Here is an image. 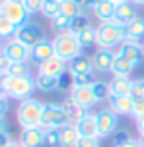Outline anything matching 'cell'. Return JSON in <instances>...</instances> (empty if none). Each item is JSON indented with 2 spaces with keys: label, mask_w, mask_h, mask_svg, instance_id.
Masks as SVG:
<instances>
[{
  "label": "cell",
  "mask_w": 144,
  "mask_h": 147,
  "mask_svg": "<svg viewBox=\"0 0 144 147\" xmlns=\"http://www.w3.org/2000/svg\"><path fill=\"white\" fill-rule=\"evenodd\" d=\"M39 14L51 22L55 16L61 14V0H45V2H43V6H41V12H39Z\"/></svg>",
  "instance_id": "obj_30"
},
{
  "label": "cell",
  "mask_w": 144,
  "mask_h": 147,
  "mask_svg": "<svg viewBox=\"0 0 144 147\" xmlns=\"http://www.w3.org/2000/svg\"><path fill=\"white\" fill-rule=\"evenodd\" d=\"M8 76H31V64L29 62H12Z\"/></svg>",
  "instance_id": "obj_35"
},
{
  "label": "cell",
  "mask_w": 144,
  "mask_h": 147,
  "mask_svg": "<svg viewBox=\"0 0 144 147\" xmlns=\"http://www.w3.org/2000/svg\"><path fill=\"white\" fill-rule=\"evenodd\" d=\"M14 39H18V41H20V43H23L25 47L33 49L37 43H41V41L45 39V35H43V29H41V25H39V23L27 22L25 25L18 27Z\"/></svg>",
  "instance_id": "obj_8"
},
{
  "label": "cell",
  "mask_w": 144,
  "mask_h": 147,
  "mask_svg": "<svg viewBox=\"0 0 144 147\" xmlns=\"http://www.w3.org/2000/svg\"><path fill=\"white\" fill-rule=\"evenodd\" d=\"M59 136H61V143L62 147H76L78 140H80V134L76 130L74 124H64L59 128Z\"/></svg>",
  "instance_id": "obj_22"
},
{
  "label": "cell",
  "mask_w": 144,
  "mask_h": 147,
  "mask_svg": "<svg viewBox=\"0 0 144 147\" xmlns=\"http://www.w3.org/2000/svg\"><path fill=\"white\" fill-rule=\"evenodd\" d=\"M8 112V99H0V118H4Z\"/></svg>",
  "instance_id": "obj_46"
},
{
  "label": "cell",
  "mask_w": 144,
  "mask_h": 147,
  "mask_svg": "<svg viewBox=\"0 0 144 147\" xmlns=\"http://www.w3.org/2000/svg\"><path fill=\"white\" fill-rule=\"evenodd\" d=\"M115 2L111 0H101L98 4V8L93 10V16L96 20H99V23H105V22H113V16H115Z\"/></svg>",
  "instance_id": "obj_24"
},
{
  "label": "cell",
  "mask_w": 144,
  "mask_h": 147,
  "mask_svg": "<svg viewBox=\"0 0 144 147\" xmlns=\"http://www.w3.org/2000/svg\"><path fill=\"white\" fill-rule=\"evenodd\" d=\"M68 124L66 114L62 105L59 103H45L43 107V116H41V128L43 130H51V128H61V126Z\"/></svg>",
  "instance_id": "obj_5"
},
{
  "label": "cell",
  "mask_w": 144,
  "mask_h": 147,
  "mask_svg": "<svg viewBox=\"0 0 144 147\" xmlns=\"http://www.w3.org/2000/svg\"><path fill=\"white\" fill-rule=\"evenodd\" d=\"M70 22H72V20H70L68 16L59 14L51 20V27L57 31V35H59V33H66V31H70Z\"/></svg>",
  "instance_id": "obj_33"
},
{
  "label": "cell",
  "mask_w": 144,
  "mask_h": 147,
  "mask_svg": "<svg viewBox=\"0 0 144 147\" xmlns=\"http://www.w3.org/2000/svg\"><path fill=\"white\" fill-rule=\"evenodd\" d=\"M132 81L130 78H113L111 83H109V89H111V95H130L132 91Z\"/></svg>",
  "instance_id": "obj_26"
},
{
  "label": "cell",
  "mask_w": 144,
  "mask_h": 147,
  "mask_svg": "<svg viewBox=\"0 0 144 147\" xmlns=\"http://www.w3.org/2000/svg\"><path fill=\"white\" fill-rule=\"evenodd\" d=\"M0 83L8 99H16V101H25L37 91L33 76H2Z\"/></svg>",
  "instance_id": "obj_1"
},
{
  "label": "cell",
  "mask_w": 144,
  "mask_h": 147,
  "mask_svg": "<svg viewBox=\"0 0 144 147\" xmlns=\"http://www.w3.org/2000/svg\"><path fill=\"white\" fill-rule=\"evenodd\" d=\"M138 143H140V147H144V136H140V140H138Z\"/></svg>",
  "instance_id": "obj_53"
},
{
  "label": "cell",
  "mask_w": 144,
  "mask_h": 147,
  "mask_svg": "<svg viewBox=\"0 0 144 147\" xmlns=\"http://www.w3.org/2000/svg\"><path fill=\"white\" fill-rule=\"evenodd\" d=\"M138 66H134L132 62L121 58V56H115V62H113V68H111V74L113 78H130L132 72L136 70Z\"/></svg>",
  "instance_id": "obj_23"
},
{
  "label": "cell",
  "mask_w": 144,
  "mask_h": 147,
  "mask_svg": "<svg viewBox=\"0 0 144 147\" xmlns=\"http://www.w3.org/2000/svg\"><path fill=\"white\" fill-rule=\"evenodd\" d=\"M43 2L45 0H23L22 4L25 6V10H27V14H39L41 12V6H43Z\"/></svg>",
  "instance_id": "obj_39"
},
{
  "label": "cell",
  "mask_w": 144,
  "mask_h": 147,
  "mask_svg": "<svg viewBox=\"0 0 144 147\" xmlns=\"http://www.w3.org/2000/svg\"><path fill=\"white\" fill-rule=\"evenodd\" d=\"M115 56H117V52L111 51V49H96L93 56H91V62H93V72H98V74L111 72L113 62H115Z\"/></svg>",
  "instance_id": "obj_11"
},
{
  "label": "cell",
  "mask_w": 144,
  "mask_h": 147,
  "mask_svg": "<svg viewBox=\"0 0 144 147\" xmlns=\"http://www.w3.org/2000/svg\"><path fill=\"white\" fill-rule=\"evenodd\" d=\"M76 147H101V145H99V138H80Z\"/></svg>",
  "instance_id": "obj_42"
},
{
  "label": "cell",
  "mask_w": 144,
  "mask_h": 147,
  "mask_svg": "<svg viewBox=\"0 0 144 147\" xmlns=\"http://www.w3.org/2000/svg\"><path fill=\"white\" fill-rule=\"evenodd\" d=\"M111 138H113V147H121V145H125V143H129V141L132 140L127 130H117Z\"/></svg>",
  "instance_id": "obj_38"
},
{
  "label": "cell",
  "mask_w": 144,
  "mask_h": 147,
  "mask_svg": "<svg viewBox=\"0 0 144 147\" xmlns=\"http://www.w3.org/2000/svg\"><path fill=\"white\" fill-rule=\"evenodd\" d=\"M91 22L90 18H88V14L86 12H82L80 16H76V18H72V22H70V33H74V35H78V33H82L86 27H90Z\"/></svg>",
  "instance_id": "obj_31"
},
{
  "label": "cell",
  "mask_w": 144,
  "mask_h": 147,
  "mask_svg": "<svg viewBox=\"0 0 144 147\" xmlns=\"http://www.w3.org/2000/svg\"><path fill=\"white\" fill-rule=\"evenodd\" d=\"M2 52L12 62H29L31 60V49L20 43L18 39H8L2 43Z\"/></svg>",
  "instance_id": "obj_9"
},
{
  "label": "cell",
  "mask_w": 144,
  "mask_h": 147,
  "mask_svg": "<svg viewBox=\"0 0 144 147\" xmlns=\"http://www.w3.org/2000/svg\"><path fill=\"white\" fill-rule=\"evenodd\" d=\"M43 147H62L61 136H59V128L45 130V143H43Z\"/></svg>",
  "instance_id": "obj_36"
},
{
  "label": "cell",
  "mask_w": 144,
  "mask_h": 147,
  "mask_svg": "<svg viewBox=\"0 0 144 147\" xmlns=\"http://www.w3.org/2000/svg\"><path fill=\"white\" fill-rule=\"evenodd\" d=\"M53 45H55V56H59L62 60H72L76 58L78 54H82V47L78 43V37L74 33H59V35L53 39Z\"/></svg>",
  "instance_id": "obj_4"
},
{
  "label": "cell",
  "mask_w": 144,
  "mask_h": 147,
  "mask_svg": "<svg viewBox=\"0 0 144 147\" xmlns=\"http://www.w3.org/2000/svg\"><path fill=\"white\" fill-rule=\"evenodd\" d=\"M20 2H23V0H20Z\"/></svg>",
  "instance_id": "obj_58"
},
{
  "label": "cell",
  "mask_w": 144,
  "mask_h": 147,
  "mask_svg": "<svg viewBox=\"0 0 144 147\" xmlns=\"http://www.w3.org/2000/svg\"><path fill=\"white\" fill-rule=\"evenodd\" d=\"M78 2H80V6H82L84 12H91V14H93V10L98 8V4L101 0H78Z\"/></svg>",
  "instance_id": "obj_44"
},
{
  "label": "cell",
  "mask_w": 144,
  "mask_h": 147,
  "mask_svg": "<svg viewBox=\"0 0 144 147\" xmlns=\"http://www.w3.org/2000/svg\"><path fill=\"white\" fill-rule=\"evenodd\" d=\"M115 52H117V56H121V58L132 62L134 66H140L142 56H144L142 43H134V41H129V39H125V41L117 47V51H115Z\"/></svg>",
  "instance_id": "obj_10"
},
{
  "label": "cell",
  "mask_w": 144,
  "mask_h": 147,
  "mask_svg": "<svg viewBox=\"0 0 144 147\" xmlns=\"http://www.w3.org/2000/svg\"><path fill=\"white\" fill-rule=\"evenodd\" d=\"M76 37H78V43H80V47H82V49L98 47V27H93V25L86 27L82 33H78Z\"/></svg>",
  "instance_id": "obj_27"
},
{
  "label": "cell",
  "mask_w": 144,
  "mask_h": 147,
  "mask_svg": "<svg viewBox=\"0 0 144 147\" xmlns=\"http://www.w3.org/2000/svg\"><path fill=\"white\" fill-rule=\"evenodd\" d=\"M121 147H140V143H138V140H130L129 143H125V145H121Z\"/></svg>",
  "instance_id": "obj_48"
},
{
  "label": "cell",
  "mask_w": 144,
  "mask_h": 147,
  "mask_svg": "<svg viewBox=\"0 0 144 147\" xmlns=\"http://www.w3.org/2000/svg\"><path fill=\"white\" fill-rule=\"evenodd\" d=\"M10 64H12V60L8 58V56L4 54V52H2V54H0V78H2V76H8Z\"/></svg>",
  "instance_id": "obj_43"
},
{
  "label": "cell",
  "mask_w": 144,
  "mask_h": 147,
  "mask_svg": "<svg viewBox=\"0 0 144 147\" xmlns=\"http://www.w3.org/2000/svg\"><path fill=\"white\" fill-rule=\"evenodd\" d=\"M33 80H35L37 91H41V93H53V91H57V78H53V76L37 72Z\"/></svg>",
  "instance_id": "obj_25"
},
{
  "label": "cell",
  "mask_w": 144,
  "mask_h": 147,
  "mask_svg": "<svg viewBox=\"0 0 144 147\" xmlns=\"http://www.w3.org/2000/svg\"><path fill=\"white\" fill-rule=\"evenodd\" d=\"M136 16H138V12H136V4H132L130 0H127V2H121V4H117V6H115L113 22L121 23V25H127V23L132 22Z\"/></svg>",
  "instance_id": "obj_15"
},
{
  "label": "cell",
  "mask_w": 144,
  "mask_h": 147,
  "mask_svg": "<svg viewBox=\"0 0 144 147\" xmlns=\"http://www.w3.org/2000/svg\"><path fill=\"white\" fill-rule=\"evenodd\" d=\"M12 141H14V140H12V136H10L8 130H6V132H0V147H8Z\"/></svg>",
  "instance_id": "obj_45"
},
{
  "label": "cell",
  "mask_w": 144,
  "mask_h": 147,
  "mask_svg": "<svg viewBox=\"0 0 144 147\" xmlns=\"http://www.w3.org/2000/svg\"><path fill=\"white\" fill-rule=\"evenodd\" d=\"M68 97L74 101L78 107H82L84 110H90L91 107H96V97H93V91L91 87H78L72 89L68 93Z\"/></svg>",
  "instance_id": "obj_14"
},
{
  "label": "cell",
  "mask_w": 144,
  "mask_h": 147,
  "mask_svg": "<svg viewBox=\"0 0 144 147\" xmlns=\"http://www.w3.org/2000/svg\"><path fill=\"white\" fill-rule=\"evenodd\" d=\"M132 4H136V6H144V0H130Z\"/></svg>",
  "instance_id": "obj_51"
},
{
  "label": "cell",
  "mask_w": 144,
  "mask_h": 147,
  "mask_svg": "<svg viewBox=\"0 0 144 147\" xmlns=\"http://www.w3.org/2000/svg\"><path fill=\"white\" fill-rule=\"evenodd\" d=\"M107 103H109V109L117 116H130L132 114V95H111Z\"/></svg>",
  "instance_id": "obj_13"
},
{
  "label": "cell",
  "mask_w": 144,
  "mask_h": 147,
  "mask_svg": "<svg viewBox=\"0 0 144 147\" xmlns=\"http://www.w3.org/2000/svg\"><path fill=\"white\" fill-rule=\"evenodd\" d=\"M76 126V130L80 134V138H99L98 136V122H96V114H86V116L78 122Z\"/></svg>",
  "instance_id": "obj_20"
},
{
  "label": "cell",
  "mask_w": 144,
  "mask_h": 147,
  "mask_svg": "<svg viewBox=\"0 0 144 147\" xmlns=\"http://www.w3.org/2000/svg\"><path fill=\"white\" fill-rule=\"evenodd\" d=\"M136 130H138V134H140V136H144V116L136 120Z\"/></svg>",
  "instance_id": "obj_47"
},
{
  "label": "cell",
  "mask_w": 144,
  "mask_h": 147,
  "mask_svg": "<svg viewBox=\"0 0 144 147\" xmlns=\"http://www.w3.org/2000/svg\"><path fill=\"white\" fill-rule=\"evenodd\" d=\"M61 2H64V0H61Z\"/></svg>",
  "instance_id": "obj_57"
},
{
  "label": "cell",
  "mask_w": 144,
  "mask_h": 147,
  "mask_svg": "<svg viewBox=\"0 0 144 147\" xmlns=\"http://www.w3.org/2000/svg\"><path fill=\"white\" fill-rule=\"evenodd\" d=\"M16 31H18V27H16L14 23H12V22L6 18V16L2 14V10H0V41L14 39Z\"/></svg>",
  "instance_id": "obj_29"
},
{
  "label": "cell",
  "mask_w": 144,
  "mask_h": 147,
  "mask_svg": "<svg viewBox=\"0 0 144 147\" xmlns=\"http://www.w3.org/2000/svg\"><path fill=\"white\" fill-rule=\"evenodd\" d=\"M96 122H98V136L99 138H111L119 128V116L109 109H99L96 112Z\"/></svg>",
  "instance_id": "obj_7"
},
{
  "label": "cell",
  "mask_w": 144,
  "mask_h": 147,
  "mask_svg": "<svg viewBox=\"0 0 144 147\" xmlns=\"http://www.w3.org/2000/svg\"><path fill=\"white\" fill-rule=\"evenodd\" d=\"M130 95L134 99H144V80H134L132 81V91Z\"/></svg>",
  "instance_id": "obj_41"
},
{
  "label": "cell",
  "mask_w": 144,
  "mask_h": 147,
  "mask_svg": "<svg viewBox=\"0 0 144 147\" xmlns=\"http://www.w3.org/2000/svg\"><path fill=\"white\" fill-rule=\"evenodd\" d=\"M0 54H2V43H0Z\"/></svg>",
  "instance_id": "obj_55"
},
{
  "label": "cell",
  "mask_w": 144,
  "mask_h": 147,
  "mask_svg": "<svg viewBox=\"0 0 144 147\" xmlns=\"http://www.w3.org/2000/svg\"><path fill=\"white\" fill-rule=\"evenodd\" d=\"M18 141H20L22 147H43V143H45V130L41 126L22 128V132L18 136Z\"/></svg>",
  "instance_id": "obj_12"
},
{
  "label": "cell",
  "mask_w": 144,
  "mask_h": 147,
  "mask_svg": "<svg viewBox=\"0 0 144 147\" xmlns=\"http://www.w3.org/2000/svg\"><path fill=\"white\" fill-rule=\"evenodd\" d=\"M111 2H115V4H121V2H127V0H111Z\"/></svg>",
  "instance_id": "obj_54"
},
{
  "label": "cell",
  "mask_w": 144,
  "mask_h": 147,
  "mask_svg": "<svg viewBox=\"0 0 144 147\" xmlns=\"http://www.w3.org/2000/svg\"><path fill=\"white\" fill-rule=\"evenodd\" d=\"M66 70H68L72 76H76V74H91L93 72V62H91V56H88V54H78L76 58L68 60L66 62Z\"/></svg>",
  "instance_id": "obj_16"
},
{
  "label": "cell",
  "mask_w": 144,
  "mask_h": 147,
  "mask_svg": "<svg viewBox=\"0 0 144 147\" xmlns=\"http://www.w3.org/2000/svg\"><path fill=\"white\" fill-rule=\"evenodd\" d=\"M8 130V122H6V118H0V132H6Z\"/></svg>",
  "instance_id": "obj_49"
},
{
  "label": "cell",
  "mask_w": 144,
  "mask_h": 147,
  "mask_svg": "<svg viewBox=\"0 0 144 147\" xmlns=\"http://www.w3.org/2000/svg\"><path fill=\"white\" fill-rule=\"evenodd\" d=\"M8 147H22V145H20V141H12V143H10Z\"/></svg>",
  "instance_id": "obj_52"
},
{
  "label": "cell",
  "mask_w": 144,
  "mask_h": 147,
  "mask_svg": "<svg viewBox=\"0 0 144 147\" xmlns=\"http://www.w3.org/2000/svg\"><path fill=\"white\" fill-rule=\"evenodd\" d=\"M0 99H8V97H6V91H4V87H2V83H0Z\"/></svg>",
  "instance_id": "obj_50"
},
{
  "label": "cell",
  "mask_w": 144,
  "mask_h": 147,
  "mask_svg": "<svg viewBox=\"0 0 144 147\" xmlns=\"http://www.w3.org/2000/svg\"><path fill=\"white\" fill-rule=\"evenodd\" d=\"M142 49H144V41H142Z\"/></svg>",
  "instance_id": "obj_56"
},
{
  "label": "cell",
  "mask_w": 144,
  "mask_h": 147,
  "mask_svg": "<svg viewBox=\"0 0 144 147\" xmlns=\"http://www.w3.org/2000/svg\"><path fill=\"white\" fill-rule=\"evenodd\" d=\"M91 91H93V97H96V105H103L109 101L111 97V89H109V83L101 80H96V83L91 85Z\"/></svg>",
  "instance_id": "obj_28"
},
{
  "label": "cell",
  "mask_w": 144,
  "mask_h": 147,
  "mask_svg": "<svg viewBox=\"0 0 144 147\" xmlns=\"http://www.w3.org/2000/svg\"><path fill=\"white\" fill-rule=\"evenodd\" d=\"M130 116L134 118V120L144 116V99H134L132 97V114Z\"/></svg>",
  "instance_id": "obj_40"
},
{
  "label": "cell",
  "mask_w": 144,
  "mask_h": 147,
  "mask_svg": "<svg viewBox=\"0 0 144 147\" xmlns=\"http://www.w3.org/2000/svg\"><path fill=\"white\" fill-rule=\"evenodd\" d=\"M82 12L84 10H82V6H80L78 0H64V2H61V14L68 16L70 20L76 18V16H80Z\"/></svg>",
  "instance_id": "obj_32"
},
{
  "label": "cell",
  "mask_w": 144,
  "mask_h": 147,
  "mask_svg": "<svg viewBox=\"0 0 144 147\" xmlns=\"http://www.w3.org/2000/svg\"><path fill=\"white\" fill-rule=\"evenodd\" d=\"M72 78H74V76H72L68 70L64 74H61V76L57 78V89L62 91V93H64V91H72Z\"/></svg>",
  "instance_id": "obj_37"
},
{
  "label": "cell",
  "mask_w": 144,
  "mask_h": 147,
  "mask_svg": "<svg viewBox=\"0 0 144 147\" xmlns=\"http://www.w3.org/2000/svg\"><path fill=\"white\" fill-rule=\"evenodd\" d=\"M125 39L134 41V43H142L144 41V18L136 16L132 22L125 25Z\"/></svg>",
  "instance_id": "obj_19"
},
{
  "label": "cell",
  "mask_w": 144,
  "mask_h": 147,
  "mask_svg": "<svg viewBox=\"0 0 144 147\" xmlns=\"http://www.w3.org/2000/svg\"><path fill=\"white\" fill-rule=\"evenodd\" d=\"M96 83V76L93 72L91 74H76L72 78V89H78V87H91Z\"/></svg>",
  "instance_id": "obj_34"
},
{
  "label": "cell",
  "mask_w": 144,
  "mask_h": 147,
  "mask_svg": "<svg viewBox=\"0 0 144 147\" xmlns=\"http://www.w3.org/2000/svg\"><path fill=\"white\" fill-rule=\"evenodd\" d=\"M0 10L16 27H22L29 22V14L20 0H0Z\"/></svg>",
  "instance_id": "obj_6"
},
{
  "label": "cell",
  "mask_w": 144,
  "mask_h": 147,
  "mask_svg": "<svg viewBox=\"0 0 144 147\" xmlns=\"http://www.w3.org/2000/svg\"><path fill=\"white\" fill-rule=\"evenodd\" d=\"M43 107L45 103H41L39 99H25L20 101L18 110H16V118H18V124L22 128H35L41 126V116H43Z\"/></svg>",
  "instance_id": "obj_2"
},
{
  "label": "cell",
  "mask_w": 144,
  "mask_h": 147,
  "mask_svg": "<svg viewBox=\"0 0 144 147\" xmlns=\"http://www.w3.org/2000/svg\"><path fill=\"white\" fill-rule=\"evenodd\" d=\"M53 56H55V45H53V41H49V39H43L41 43H37L31 49V60H33L37 66L41 62L53 58Z\"/></svg>",
  "instance_id": "obj_17"
},
{
  "label": "cell",
  "mask_w": 144,
  "mask_h": 147,
  "mask_svg": "<svg viewBox=\"0 0 144 147\" xmlns=\"http://www.w3.org/2000/svg\"><path fill=\"white\" fill-rule=\"evenodd\" d=\"M37 72L47 74V76H53V78H59L61 74L66 72V60L59 58V56H53V58L41 62L37 66Z\"/></svg>",
  "instance_id": "obj_18"
},
{
  "label": "cell",
  "mask_w": 144,
  "mask_h": 147,
  "mask_svg": "<svg viewBox=\"0 0 144 147\" xmlns=\"http://www.w3.org/2000/svg\"><path fill=\"white\" fill-rule=\"evenodd\" d=\"M62 109H64V114H66V120H68V124H78L80 120H82L86 114H88V110H84L82 107H78V105L66 97L64 99V103H62Z\"/></svg>",
  "instance_id": "obj_21"
},
{
  "label": "cell",
  "mask_w": 144,
  "mask_h": 147,
  "mask_svg": "<svg viewBox=\"0 0 144 147\" xmlns=\"http://www.w3.org/2000/svg\"><path fill=\"white\" fill-rule=\"evenodd\" d=\"M125 41V25L117 22H105L98 25V49H111Z\"/></svg>",
  "instance_id": "obj_3"
}]
</instances>
